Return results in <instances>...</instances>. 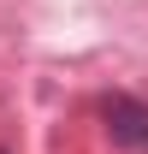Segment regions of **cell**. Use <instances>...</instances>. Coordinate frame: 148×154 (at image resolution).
I'll use <instances>...</instances> for the list:
<instances>
[{"label": "cell", "instance_id": "6da1fadb", "mask_svg": "<svg viewBox=\"0 0 148 154\" xmlns=\"http://www.w3.org/2000/svg\"><path fill=\"white\" fill-rule=\"evenodd\" d=\"M101 119H107V136L130 154H148V101L136 95H107L101 101Z\"/></svg>", "mask_w": 148, "mask_h": 154}]
</instances>
